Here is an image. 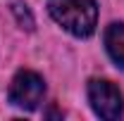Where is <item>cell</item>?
I'll return each mask as SVG.
<instances>
[{"label":"cell","instance_id":"obj_1","mask_svg":"<svg viewBox=\"0 0 124 121\" xmlns=\"http://www.w3.org/2000/svg\"><path fill=\"white\" fill-rule=\"evenodd\" d=\"M48 12L62 29L79 38H88L98 24L95 0H48Z\"/></svg>","mask_w":124,"mask_h":121},{"label":"cell","instance_id":"obj_2","mask_svg":"<svg viewBox=\"0 0 124 121\" xmlns=\"http://www.w3.org/2000/svg\"><path fill=\"white\" fill-rule=\"evenodd\" d=\"M88 102H91L93 112L105 121L119 119L124 112V100H122L119 88L105 78H91L88 81Z\"/></svg>","mask_w":124,"mask_h":121},{"label":"cell","instance_id":"obj_3","mask_svg":"<svg viewBox=\"0 0 124 121\" xmlns=\"http://www.w3.org/2000/svg\"><path fill=\"white\" fill-rule=\"evenodd\" d=\"M43 93H46V83L43 78L29 71V69H22L19 74L12 78V86H10V102L19 109H36L38 102L43 100Z\"/></svg>","mask_w":124,"mask_h":121},{"label":"cell","instance_id":"obj_4","mask_svg":"<svg viewBox=\"0 0 124 121\" xmlns=\"http://www.w3.org/2000/svg\"><path fill=\"white\" fill-rule=\"evenodd\" d=\"M105 47H108L112 62L124 69V24H110L105 29Z\"/></svg>","mask_w":124,"mask_h":121},{"label":"cell","instance_id":"obj_5","mask_svg":"<svg viewBox=\"0 0 124 121\" xmlns=\"http://www.w3.org/2000/svg\"><path fill=\"white\" fill-rule=\"evenodd\" d=\"M12 12H15L17 21L22 24V29H26V31L33 29V17H31V12L26 10V5H22V2H15V5H12Z\"/></svg>","mask_w":124,"mask_h":121}]
</instances>
